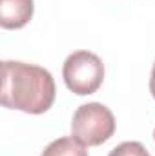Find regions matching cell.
<instances>
[{
	"instance_id": "1",
	"label": "cell",
	"mask_w": 155,
	"mask_h": 156,
	"mask_svg": "<svg viewBox=\"0 0 155 156\" xmlns=\"http://www.w3.org/2000/svg\"><path fill=\"white\" fill-rule=\"evenodd\" d=\"M55 94V80L47 69L17 60L2 62L0 102L4 107L42 115L53 105Z\"/></svg>"
},
{
	"instance_id": "2",
	"label": "cell",
	"mask_w": 155,
	"mask_h": 156,
	"mask_svg": "<svg viewBox=\"0 0 155 156\" xmlns=\"http://www.w3.org/2000/svg\"><path fill=\"white\" fill-rule=\"evenodd\" d=\"M115 133L113 113L99 102L80 105L71 120V134L84 145L93 147L110 140Z\"/></svg>"
},
{
	"instance_id": "3",
	"label": "cell",
	"mask_w": 155,
	"mask_h": 156,
	"mask_svg": "<svg viewBox=\"0 0 155 156\" xmlns=\"http://www.w3.org/2000/svg\"><path fill=\"white\" fill-rule=\"evenodd\" d=\"M62 78L71 93L78 96L93 94L104 82V64L91 51H75L62 66Z\"/></svg>"
},
{
	"instance_id": "4",
	"label": "cell",
	"mask_w": 155,
	"mask_h": 156,
	"mask_svg": "<svg viewBox=\"0 0 155 156\" xmlns=\"http://www.w3.org/2000/svg\"><path fill=\"white\" fill-rule=\"evenodd\" d=\"M33 0H0V26L4 29H20L33 18Z\"/></svg>"
},
{
	"instance_id": "5",
	"label": "cell",
	"mask_w": 155,
	"mask_h": 156,
	"mask_svg": "<svg viewBox=\"0 0 155 156\" xmlns=\"http://www.w3.org/2000/svg\"><path fill=\"white\" fill-rule=\"evenodd\" d=\"M40 156H88L86 145L77 140L73 134L71 136H62L59 140H53Z\"/></svg>"
},
{
	"instance_id": "6",
	"label": "cell",
	"mask_w": 155,
	"mask_h": 156,
	"mask_svg": "<svg viewBox=\"0 0 155 156\" xmlns=\"http://www.w3.org/2000/svg\"><path fill=\"white\" fill-rule=\"evenodd\" d=\"M108 156H150L141 142H122Z\"/></svg>"
},
{
	"instance_id": "7",
	"label": "cell",
	"mask_w": 155,
	"mask_h": 156,
	"mask_svg": "<svg viewBox=\"0 0 155 156\" xmlns=\"http://www.w3.org/2000/svg\"><path fill=\"white\" fill-rule=\"evenodd\" d=\"M150 93L155 100V62H153V67H152V76H150Z\"/></svg>"
},
{
	"instance_id": "8",
	"label": "cell",
	"mask_w": 155,
	"mask_h": 156,
	"mask_svg": "<svg viewBox=\"0 0 155 156\" xmlns=\"http://www.w3.org/2000/svg\"><path fill=\"white\" fill-rule=\"evenodd\" d=\"M153 138H155V131H153Z\"/></svg>"
}]
</instances>
